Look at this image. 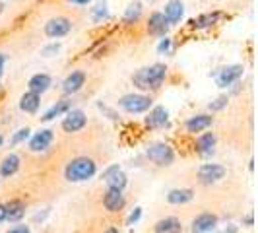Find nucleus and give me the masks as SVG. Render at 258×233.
<instances>
[{"label":"nucleus","mask_w":258,"mask_h":233,"mask_svg":"<svg viewBox=\"0 0 258 233\" xmlns=\"http://www.w3.org/2000/svg\"><path fill=\"white\" fill-rule=\"evenodd\" d=\"M6 206V220L16 223V221H20L24 216H26V204L22 202V200H10L8 204H4Z\"/></svg>","instance_id":"nucleus-18"},{"label":"nucleus","mask_w":258,"mask_h":233,"mask_svg":"<svg viewBox=\"0 0 258 233\" xmlns=\"http://www.w3.org/2000/svg\"><path fill=\"white\" fill-rule=\"evenodd\" d=\"M39 105H41V97H39L37 93H33V91L24 93L22 99H20V107H22V111H26V113H37Z\"/></svg>","instance_id":"nucleus-23"},{"label":"nucleus","mask_w":258,"mask_h":233,"mask_svg":"<svg viewBox=\"0 0 258 233\" xmlns=\"http://www.w3.org/2000/svg\"><path fill=\"white\" fill-rule=\"evenodd\" d=\"M99 109H101V111H105V113H107V115L111 116V119H115V121H116V119H118V116H116V113H115V111H111V109H107V107H105V105H101V103H99Z\"/></svg>","instance_id":"nucleus-36"},{"label":"nucleus","mask_w":258,"mask_h":233,"mask_svg":"<svg viewBox=\"0 0 258 233\" xmlns=\"http://www.w3.org/2000/svg\"><path fill=\"white\" fill-rule=\"evenodd\" d=\"M227 105V97L225 95H221V97H218L216 101H212L210 103V111H220V109H223Z\"/></svg>","instance_id":"nucleus-30"},{"label":"nucleus","mask_w":258,"mask_h":233,"mask_svg":"<svg viewBox=\"0 0 258 233\" xmlns=\"http://www.w3.org/2000/svg\"><path fill=\"white\" fill-rule=\"evenodd\" d=\"M72 4H80V6H84V4H88L90 0H70Z\"/></svg>","instance_id":"nucleus-40"},{"label":"nucleus","mask_w":258,"mask_h":233,"mask_svg":"<svg viewBox=\"0 0 258 233\" xmlns=\"http://www.w3.org/2000/svg\"><path fill=\"white\" fill-rule=\"evenodd\" d=\"M27 86H29V91L41 95V93H45V91L49 90V86H51V76H49V74H35V76L29 78Z\"/></svg>","instance_id":"nucleus-20"},{"label":"nucleus","mask_w":258,"mask_h":233,"mask_svg":"<svg viewBox=\"0 0 258 233\" xmlns=\"http://www.w3.org/2000/svg\"><path fill=\"white\" fill-rule=\"evenodd\" d=\"M243 66L241 65H233V66H225L223 70H220V74L216 76V82H218V86L220 88H227V86H231L233 82H237L239 78L243 76Z\"/></svg>","instance_id":"nucleus-9"},{"label":"nucleus","mask_w":258,"mask_h":233,"mask_svg":"<svg viewBox=\"0 0 258 233\" xmlns=\"http://www.w3.org/2000/svg\"><path fill=\"white\" fill-rule=\"evenodd\" d=\"M140 218H142V208H134V212L128 216L126 223H128V225H134V223H138V221H140Z\"/></svg>","instance_id":"nucleus-31"},{"label":"nucleus","mask_w":258,"mask_h":233,"mask_svg":"<svg viewBox=\"0 0 258 233\" xmlns=\"http://www.w3.org/2000/svg\"><path fill=\"white\" fill-rule=\"evenodd\" d=\"M95 171H97V165H95L93 159H90V157H76L66 165L64 175L70 183H84L91 179L95 175Z\"/></svg>","instance_id":"nucleus-2"},{"label":"nucleus","mask_w":258,"mask_h":233,"mask_svg":"<svg viewBox=\"0 0 258 233\" xmlns=\"http://www.w3.org/2000/svg\"><path fill=\"white\" fill-rule=\"evenodd\" d=\"M2 221H6V206L4 204H0V223Z\"/></svg>","instance_id":"nucleus-37"},{"label":"nucleus","mask_w":258,"mask_h":233,"mask_svg":"<svg viewBox=\"0 0 258 233\" xmlns=\"http://www.w3.org/2000/svg\"><path fill=\"white\" fill-rule=\"evenodd\" d=\"M214 148H216V134L214 132H204L202 136H198L196 140V152L200 155H212L214 154Z\"/></svg>","instance_id":"nucleus-17"},{"label":"nucleus","mask_w":258,"mask_h":233,"mask_svg":"<svg viewBox=\"0 0 258 233\" xmlns=\"http://www.w3.org/2000/svg\"><path fill=\"white\" fill-rule=\"evenodd\" d=\"M218 18H220V14H204V16H200L198 20H194L192 24L196 27H208V26H212V24H216Z\"/></svg>","instance_id":"nucleus-27"},{"label":"nucleus","mask_w":258,"mask_h":233,"mask_svg":"<svg viewBox=\"0 0 258 233\" xmlns=\"http://www.w3.org/2000/svg\"><path fill=\"white\" fill-rule=\"evenodd\" d=\"M169 47H171V39H161V43H159V47H157V51L159 52H167Z\"/></svg>","instance_id":"nucleus-34"},{"label":"nucleus","mask_w":258,"mask_h":233,"mask_svg":"<svg viewBox=\"0 0 258 233\" xmlns=\"http://www.w3.org/2000/svg\"><path fill=\"white\" fill-rule=\"evenodd\" d=\"M140 16H142V4L140 2H132L128 8H126V12L122 16V24H134V22H138L140 20Z\"/></svg>","instance_id":"nucleus-25"},{"label":"nucleus","mask_w":258,"mask_h":233,"mask_svg":"<svg viewBox=\"0 0 258 233\" xmlns=\"http://www.w3.org/2000/svg\"><path fill=\"white\" fill-rule=\"evenodd\" d=\"M84 82H86V74H84L82 70H76V72H72V74L62 82V91L68 93V95H72V93H76V91L82 90Z\"/></svg>","instance_id":"nucleus-14"},{"label":"nucleus","mask_w":258,"mask_h":233,"mask_svg":"<svg viewBox=\"0 0 258 233\" xmlns=\"http://www.w3.org/2000/svg\"><path fill=\"white\" fill-rule=\"evenodd\" d=\"M70 107H72V101H70V99H62V101H58L56 105H52L51 109L41 116V119H43V121H52L54 116H58V115H62V113H66V111H70Z\"/></svg>","instance_id":"nucleus-24"},{"label":"nucleus","mask_w":258,"mask_h":233,"mask_svg":"<svg viewBox=\"0 0 258 233\" xmlns=\"http://www.w3.org/2000/svg\"><path fill=\"white\" fill-rule=\"evenodd\" d=\"M107 16H109V12H107V4H105V2H99V4L91 10V20H93V22H101Z\"/></svg>","instance_id":"nucleus-28"},{"label":"nucleus","mask_w":258,"mask_h":233,"mask_svg":"<svg viewBox=\"0 0 258 233\" xmlns=\"http://www.w3.org/2000/svg\"><path fill=\"white\" fill-rule=\"evenodd\" d=\"M243 221H245L246 225H252V214H248V216H246V218Z\"/></svg>","instance_id":"nucleus-41"},{"label":"nucleus","mask_w":258,"mask_h":233,"mask_svg":"<svg viewBox=\"0 0 258 233\" xmlns=\"http://www.w3.org/2000/svg\"><path fill=\"white\" fill-rule=\"evenodd\" d=\"M165 74H167L165 65H152L146 66V68H140L132 76V82H134V86L138 90H157L163 84Z\"/></svg>","instance_id":"nucleus-1"},{"label":"nucleus","mask_w":258,"mask_h":233,"mask_svg":"<svg viewBox=\"0 0 258 233\" xmlns=\"http://www.w3.org/2000/svg\"><path fill=\"white\" fill-rule=\"evenodd\" d=\"M116 171H120V167H118V165H109V167L105 169L103 173H101V179H103V181H107V179H109V177H111V175H115Z\"/></svg>","instance_id":"nucleus-33"},{"label":"nucleus","mask_w":258,"mask_h":233,"mask_svg":"<svg viewBox=\"0 0 258 233\" xmlns=\"http://www.w3.org/2000/svg\"><path fill=\"white\" fill-rule=\"evenodd\" d=\"M18 169H20V157L16 154H8L4 159H2V163H0V177H12L18 173Z\"/></svg>","instance_id":"nucleus-19"},{"label":"nucleus","mask_w":258,"mask_h":233,"mask_svg":"<svg viewBox=\"0 0 258 233\" xmlns=\"http://www.w3.org/2000/svg\"><path fill=\"white\" fill-rule=\"evenodd\" d=\"M4 65H6V56L0 54V76H2V72H4Z\"/></svg>","instance_id":"nucleus-38"},{"label":"nucleus","mask_w":258,"mask_h":233,"mask_svg":"<svg viewBox=\"0 0 258 233\" xmlns=\"http://www.w3.org/2000/svg\"><path fill=\"white\" fill-rule=\"evenodd\" d=\"M155 233H182V223L179 218L175 216H169V218H163L159 220L154 225Z\"/></svg>","instance_id":"nucleus-15"},{"label":"nucleus","mask_w":258,"mask_h":233,"mask_svg":"<svg viewBox=\"0 0 258 233\" xmlns=\"http://www.w3.org/2000/svg\"><path fill=\"white\" fill-rule=\"evenodd\" d=\"M218 233H237V227H235V225H229L225 231H218Z\"/></svg>","instance_id":"nucleus-39"},{"label":"nucleus","mask_w":258,"mask_h":233,"mask_svg":"<svg viewBox=\"0 0 258 233\" xmlns=\"http://www.w3.org/2000/svg\"><path fill=\"white\" fill-rule=\"evenodd\" d=\"M107 187L109 189H115V191H122L124 187H126V183H128V179H126V175L122 173V171H116L115 175H111L109 179H107Z\"/></svg>","instance_id":"nucleus-26"},{"label":"nucleus","mask_w":258,"mask_h":233,"mask_svg":"<svg viewBox=\"0 0 258 233\" xmlns=\"http://www.w3.org/2000/svg\"><path fill=\"white\" fill-rule=\"evenodd\" d=\"M126 204L124 200V194L122 191H115V189H107V193L103 196V206L109 210V212H120Z\"/></svg>","instance_id":"nucleus-10"},{"label":"nucleus","mask_w":258,"mask_h":233,"mask_svg":"<svg viewBox=\"0 0 258 233\" xmlns=\"http://www.w3.org/2000/svg\"><path fill=\"white\" fill-rule=\"evenodd\" d=\"M52 130L45 129V130H39L37 134L31 138V142H29V150L31 152H45L52 142Z\"/></svg>","instance_id":"nucleus-11"},{"label":"nucleus","mask_w":258,"mask_h":233,"mask_svg":"<svg viewBox=\"0 0 258 233\" xmlns=\"http://www.w3.org/2000/svg\"><path fill=\"white\" fill-rule=\"evenodd\" d=\"M58 51H60V45H58V43H54V45H49V47H45V49L41 51V54H43V56H54V54H56Z\"/></svg>","instance_id":"nucleus-32"},{"label":"nucleus","mask_w":258,"mask_h":233,"mask_svg":"<svg viewBox=\"0 0 258 233\" xmlns=\"http://www.w3.org/2000/svg\"><path fill=\"white\" fill-rule=\"evenodd\" d=\"M29 132H31L29 129H20L16 134H14L12 138H10V146H16V144L26 142L27 138H29Z\"/></svg>","instance_id":"nucleus-29"},{"label":"nucleus","mask_w":258,"mask_h":233,"mask_svg":"<svg viewBox=\"0 0 258 233\" xmlns=\"http://www.w3.org/2000/svg\"><path fill=\"white\" fill-rule=\"evenodd\" d=\"M146 155L150 161H154L155 165H161V167H167L175 161V152L165 142H152L146 150Z\"/></svg>","instance_id":"nucleus-3"},{"label":"nucleus","mask_w":258,"mask_h":233,"mask_svg":"<svg viewBox=\"0 0 258 233\" xmlns=\"http://www.w3.org/2000/svg\"><path fill=\"white\" fill-rule=\"evenodd\" d=\"M103 233H120V231H118V229H116V227H109V229H105Z\"/></svg>","instance_id":"nucleus-42"},{"label":"nucleus","mask_w":258,"mask_h":233,"mask_svg":"<svg viewBox=\"0 0 258 233\" xmlns=\"http://www.w3.org/2000/svg\"><path fill=\"white\" fill-rule=\"evenodd\" d=\"M212 123H214V116L212 115H194L186 121V125H184V127H186L188 132L196 134V132H202V130L210 129V127H212Z\"/></svg>","instance_id":"nucleus-13"},{"label":"nucleus","mask_w":258,"mask_h":233,"mask_svg":"<svg viewBox=\"0 0 258 233\" xmlns=\"http://www.w3.org/2000/svg\"><path fill=\"white\" fill-rule=\"evenodd\" d=\"M167 20H165V16L161 12H155L150 16V20H148V31L152 33V35H165L167 33Z\"/></svg>","instance_id":"nucleus-16"},{"label":"nucleus","mask_w":258,"mask_h":233,"mask_svg":"<svg viewBox=\"0 0 258 233\" xmlns=\"http://www.w3.org/2000/svg\"><path fill=\"white\" fill-rule=\"evenodd\" d=\"M194 198V191L192 189H173L169 191L167 194V202L169 204H186Z\"/></svg>","instance_id":"nucleus-21"},{"label":"nucleus","mask_w":258,"mask_h":233,"mask_svg":"<svg viewBox=\"0 0 258 233\" xmlns=\"http://www.w3.org/2000/svg\"><path fill=\"white\" fill-rule=\"evenodd\" d=\"M169 121V113L165 107H154L152 109V113L146 116V125L150 127V129H159V127H165Z\"/></svg>","instance_id":"nucleus-12"},{"label":"nucleus","mask_w":258,"mask_h":233,"mask_svg":"<svg viewBox=\"0 0 258 233\" xmlns=\"http://www.w3.org/2000/svg\"><path fill=\"white\" fill-rule=\"evenodd\" d=\"M2 8H4V6H2V2H0V14H2Z\"/></svg>","instance_id":"nucleus-44"},{"label":"nucleus","mask_w":258,"mask_h":233,"mask_svg":"<svg viewBox=\"0 0 258 233\" xmlns=\"http://www.w3.org/2000/svg\"><path fill=\"white\" fill-rule=\"evenodd\" d=\"M218 227V216L212 212H204L192 220V233H214Z\"/></svg>","instance_id":"nucleus-8"},{"label":"nucleus","mask_w":258,"mask_h":233,"mask_svg":"<svg viewBox=\"0 0 258 233\" xmlns=\"http://www.w3.org/2000/svg\"><path fill=\"white\" fill-rule=\"evenodd\" d=\"M6 233H31V231H29V227H27V225H16V227L8 229Z\"/></svg>","instance_id":"nucleus-35"},{"label":"nucleus","mask_w":258,"mask_h":233,"mask_svg":"<svg viewBox=\"0 0 258 233\" xmlns=\"http://www.w3.org/2000/svg\"><path fill=\"white\" fill-rule=\"evenodd\" d=\"M225 177V167L220 163H204L198 169V181L202 185H214Z\"/></svg>","instance_id":"nucleus-5"},{"label":"nucleus","mask_w":258,"mask_h":233,"mask_svg":"<svg viewBox=\"0 0 258 233\" xmlns=\"http://www.w3.org/2000/svg\"><path fill=\"white\" fill-rule=\"evenodd\" d=\"M182 12H184V8H182L181 0H171L165 6V14L163 16H165L167 24H177V22H181Z\"/></svg>","instance_id":"nucleus-22"},{"label":"nucleus","mask_w":258,"mask_h":233,"mask_svg":"<svg viewBox=\"0 0 258 233\" xmlns=\"http://www.w3.org/2000/svg\"><path fill=\"white\" fill-rule=\"evenodd\" d=\"M86 123H88V116L82 109H70L62 121V129L64 132H78L86 127Z\"/></svg>","instance_id":"nucleus-7"},{"label":"nucleus","mask_w":258,"mask_h":233,"mask_svg":"<svg viewBox=\"0 0 258 233\" xmlns=\"http://www.w3.org/2000/svg\"><path fill=\"white\" fill-rule=\"evenodd\" d=\"M70 29H72V22L68 18H52L45 24V35L52 39L64 37Z\"/></svg>","instance_id":"nucleus-6"},{"label":"nucleus","mask_w":258,"mask_h":233,"mask_svg":"<svg viewBox=\"0 0 258 233\" xmlns=\"http://www.w3.org/2000/svg\"><path fill=\"white\" fill-rule=\"evenodd\" d=\"M2 142H4V138H2V134H0V146H2Z\"/></svg>","instance_id":"nucleus-43"},{"label":"nucleus","mask_w":258,"mask_h":233,"mask_svg":"<svg viewBox=\"0 0 258 233\" xmlns=\"http://www.w3.org/2000/svg\"><path fill=\"white\" fill-rule=\"evenodd\" d=\"M118 105L126 113H144L152 107V97L142 95V93H126L118 99Z\"/></svg>","instance_id":"nucleus-4"}]
</instances>
